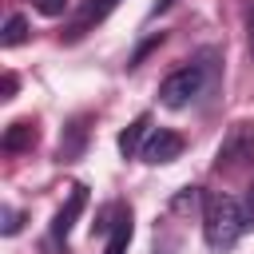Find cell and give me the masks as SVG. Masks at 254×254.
<instances>
[{
  "mask_svg": "<svg viewBox=\"0 0 254 254\" xmlns=\"http://www.w3.org/2000/svg\"><path fill=\"white\" fill-rule=\"evenodd\" d=\"M246 226L250 222H246V210H242L238 198H230L222 190H210L202 198V234H206V246L210 250H230L242 238Z\"/></svg>",
  "mask_w": 254,
  "mask_h": 254,
  "instance_id": "cell-1",
  "label": "cell"
},
{
  "mask_svg": "<svg viewBox=\"0 0 254 254\" xmlns=\"http://www.w3.org/2000/svg\"><path fill=\"white\" fill-rule=\"evenodd\" d=\"M210 52L202 56V60H194V64H183V67H175L163 83H159V103L163 107H187V103H194L198 95H202V87H206V75H210Z\"/></svg>",
  "mask_w": 254,
  "mask_h": 254,
  "instance_id": "cell-2",
  "label": "cell"
},
{
  "mask_svg": "<svg viewBox=\"0 0 254 254\" xmlns=\"http://www.w3.org/2000/svg\"><path fill=\"white\" fill-rule=\"evenodd\" d=\"M254 159V127L250 123H234L230 131H226V139L218 143V155H214V167L222 171H230V167H242V163H250Z\"/></svg>",
  "mask_w": 254,
  "mask_h": 254,
  "instance_id": "cell-3",
  "label": "cell"
},
{
  "mask_svg": "<svg viewBox=\"0 0 254 254\" xmlns=\"http://www.w3.org/2000/svg\"><path fill=\"white\" fill-rule=\"evenodd\" d=\"M143 163H151V167H163V163H175L179 155H183V135L179 131H167V127H159L147 143H143Z\"/></svg>",
  "mask_w": 254,
  "mask_h": 254,
  "instance_id": "cell-4",
  "label": "cell"
},
{
  "mask_svg": "<svg viewBox=\"0 0 254 254\" xmlns=\"http://www.w3.org/2000/svg\"><path fill=\"white\" fill-rule=\"evenodd\" d=\"M115 4H119V0H83V8L75 12L71 28L64 32V40H79V36H87L99 20H107V16L115 12Z\"/></svg>",
  "mask_w": 254,
  "mask_h": 254,
  "instance_id": "cell-5",
  "label": "cell"
},
{
  "mask_svg": "<svg viewBox=\"0 0 254 254\" xmlns=\"http://www.w3.org/2000/svg\"><path fill=\"white\" fill-rule=\"evenodd\" d=\"M83 206H87V187H71V194H67V202H64V206L56 210V218H52V234H56V238H67Z\"/></svg>",
  "mask_w": 254,
  "mask_h": 254,
  "instance_id": "cell-6",
  "label": "cell"
},
{
  "mask_svg": "<svg viewBox=\"0 0 254 254\" xmlns=\"http://www.w3.org/2000/svg\"><path fill=\"white\" fill-rule=\"evenodd\" d=\"M83 143H87V115H75V119L64 127V139H60V159H64V163L79 159Z\"/></svg>",
  "mask_w": 254,
  "mask_h": 254,
  "instance_id": "cell-7",
  "label": "cell"
},
{
  "mask_svg": "<svg viewBox=\"0 0 254 254\" xmlns=\"http://www.w3.org/2000/svg\"><path fill=\"white\" fill-rule=\"evenodd\" d=\"M147 127H151V115H139V119H131L123 131H119V155L123 159H131V155H139L143 147V135H147Z\"/></svg>",
  "mask_w": 254,
  "mask_h": 254,
  "instance_id": "cell-8",
  "label": "cell"
},
{
  "mask_svg": "<svg viewBox=\"0 0 254 254\" xmlns=\"http://www.w3.org/2000/svg\"><path fill=\"white\" fill-rule=\"evenodd\" d=\"M0 147H4L8 155H16V151H32V147H36V127L24 123V119L12 123V127L4 131V139H0Z\"/></svg>",
  "mask_w": 254,
  "mask_h": 254,
  "instance_id": "cell-9",
  "label": "cell"
},
{
  "mask_svg": "<svg viewBox=\"0 0 254 254\" xmlns=\"http://www.w3.org/2000/svg\"><path fill=\"white\" fill-rule=\"evenodd\" d=\"M127 246H131V210H123V206H119V214H115V222H111V238H107L103 254H127Z\"/></svg>",
  "mask_w": 254,
  "mask_h": 254,
  "instance_id": "cell-10",
  "label": "cell"
},
{
  "mask_svg": "<svg viewBox=\"0 0 254 254\" xmlns=\"http://www.w3.org/2000/svg\"><path fill=\"white\" fill-rule=\"evenodd\" d=\"M24 40H28V20L16 12V16H8V20H4L0 44H4V48H16V44H24Z\"/></svg>",
  "mask_w": 254,
  "mask_h": 254,
  "instance_id": "cell-11",
  "label": "cell"
},
{
  "mask_svg": "<svg viewBox=\"0 0 254 254\" xmlns=\"http://www.w3.org/2000/svg\"><path fill=\"white\" fill-rule=\"evenodd\" d=\"M0 218H4V222H0V230H4L8 238H12V234L20 230V222H24V218H20V210H12V206H4V210H0Z\"/></svg>",
  "mask_w": 254,
  "mask_h": 254,
  "instance_id": "cell-12",
  "label": "cell"
},
{
  "mask_svg": "<svg viewBox=\"0 0 254 254\" xmlns=\"http://www.w3.org/2000/svg\"><path fill=\"white\" fill-rule=\"evenodd\" d=\"M36 4V12H44V16H64V8H67V0H32Z\"/></svg>",
  "mask_w": 254,
  "mask_h": 254,
  "instance_id": "cell-13",
  "label": "cell"
},
{
  "mask_svg": "<svg viewBox=\"0 0 254 254\" xmlns=\"http://www.w3.org/2000/svg\"><path fill=\"white\" fill-rule=\"evenodd\" d=\"M16 87H20V79L8 71V75H4V83H0V99H12V95H16Z\"/></svg>",
  "mask_w": 254,
  "mask_h": 254,
  "instance_id": "cell-14",
  "label": "cell"
},
{
  "mask_svg": "<svg viewBox=\"0 0 254 254\" xmlns=\"http://www.w3.org/2000/svg\"><path fill=\"white\" fill-rule=\"evenodd\" d=\"M242 210H246V222L254 226V187L246 190V198H242Z\"/></svg>",
  "mask_w": 254,
  "mask_h": 254,
  "instance_id": "cell-15",
  "label": "cell"
},
{
  "mask_svg": "<svg viewBox=\"0 0 254 254\" xmlns=\"http://www.w3.org/2000/svg\"><path fill=\"white\" fill-rule=\"evenodd\" d=\"M246 48H250V56H254V8L246 12Z\"/></svg>",
  "mask_w": 254,
  "mask_h": 254,
  "instance_id": "cell-16",
  "label": "cell"
},
{
  "mask_svg": "<svg viewBox=\"0 0 254 254\" xmlns=\"http://www.w3.org/2000/svg\"><path fill=\"white\" fill-rule=\"evenodd\" d=\"M171 4H175V0H155V8H151V16H159V12H167Z\"/></svg>",
  "mask_w": 254,
  "mask_h": 254,
  "instance_id": "cell-17",
  "label": "cell"
}]
</instances>
